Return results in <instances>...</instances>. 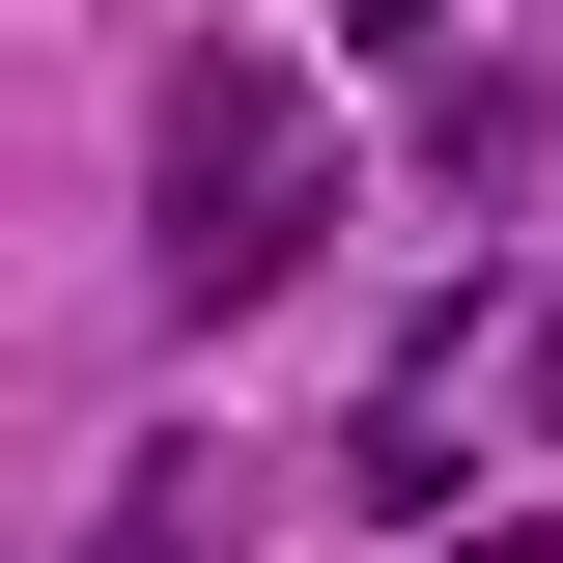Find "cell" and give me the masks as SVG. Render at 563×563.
Masks as SVG:
<instances>
[{"label":"cell","instance_id":"1","mask_svg":"<svg viewBox=\"0 0 563 563\" xmlns=\"http://www.w3.org/2000/svg\"><path fill=\"white\" fill-rule=\"evenodd\" d=\"M310 254H339V113L282 57H198L141 113V310H282Z\"/></svg>","mask_w":563,"mask_h":563},{"label":"cell","instance_id":"2","mask_svg":"<svg viewBox=\"0 0 563 563\" xmlns=\"http://www.w3.org/2000/svg\"><path fill=\"white\" fill-rule=\"evenodd\" d=\"M85 563H198V507H169V479H141V507H85Z\"/></svg>","mask_w":563,"mask_h":563},{"label":"cell","instance_id":"3","mask_svg":"<svg viewBox=\"0 0 563 563\" xmlns=\"http://www.w3.org/2000/svg\"><path fill=\"white\" fill-rule=\"evenodd\" d=\"M536 422H563V282H536Z\"/></svg>","mask_w":563,"mask_h":563}]
</instances>
